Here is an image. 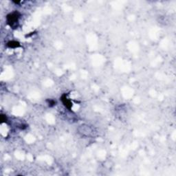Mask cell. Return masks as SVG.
<instances>
[{"mask_svg":"<svg viewBox=\"0 0 176 176\" xmlns=\"http://www.w3.org/2000/svg\"><path fill=\"white\" fill-rule=\"evenodd\" d=\"M19 16H20V14L18 13V12H17V11L13 12L12 13H10L6 17V20H7L8 23L10 26H13V25L18 22Z\"/></svg>","mask_w":176,"mask_h":176,"instance_id":"obj_1","label":"cell"},{"mask_svg":"<svg viewBox=\"0 0 176 176\" xmlns=\"http://www.w3.org/2000/svg\"><path fill=\"white\" fill-rule=\"evenodd\" d=\"M61 99L62 103H63V104L64 105V106L66 107V108L69 109H70L72 108V102L70 101V99H68V98H67V96H66V94H63V95H62Z\"/></svg>","mask_w":176,"mask_h":176,"instance_id":"obj_2","label":"cell"},{"mask_svg":"<svg viewBox=\"0 0 176 176\" xmlns=\"http://www.w3.org/2000/svg\"><path fill=\"white\" fill-rule=\"evenodd\" d=\"M7 46L10 48H16L20 46V43L16 41H11L7 43Z\"/></svg>","mask_w":176,"mask_h":176,"instance_id":"obj_3","label":"cell"},{"mask_svg":"<svg viewBox=\"0 0 176 176\" xmlns=\"http://www.w3.org/2000/svg\"><path fill=\"white\" fill-rule=\"evenodd\" d=\"M6 121H7L6 116L5 115L2 114V115H1V122H2V123H5V122H6Z\"/></svg>","mask_w":176,"mask_h":176,"instance_id":"obj_4","label":"cell"},{"mask_svg":"<svg viewBox=\"0 0 176 176\" xmlns=\"http://www.w3.org/2000/svg\"><path fill=\"white\" fill-rule=\"evenodd\" d=\"M55 101H53V100H50L49 101V103H48V104H49V106H53L55 105Z\"/></svg>","mask_w":176,"mask_h":176,"instance_id":"obj_5","label":"cell"}]
</instances>
